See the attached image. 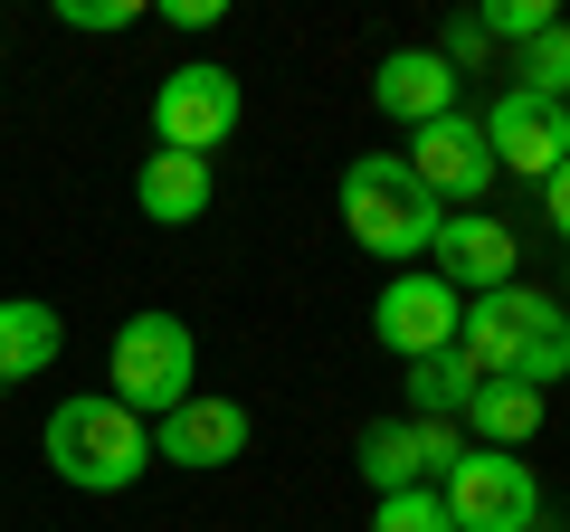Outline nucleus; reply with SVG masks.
Masks as SVG:
<instances>
[{
  "mask_svg": "<svg viewBox=\"0 0 570 532\" xmlns=\"http://www.w3.org/2000/svg\"><path fill=\"white\" fill-rule=\"evenodd\" d=\"M134 209H142L153 228H190V219L209 209V162H190V152H142Z\"/></svg>",
  "mask_w": 570,
  "mask_h": 532,
  "instance_id": "obj_14",
  "label": "nucleus"
},
{
  "mask_svg": "<svg viewBox=\"0 0 570 532\" xmlns=\"http://www.w3.org/2000/svg\"><path fill=\"white\" fill-rule=\"evenodd\" d=\"M371 532H456V523H448V504H438V485H409V494H381Z\"/></svg>",
  "mask_w": 570,
  "mask_h": 532,
  "instance_id": "obj_19",
  "label": "nucleus"
},
{
  "mask_svg": "<svg viewBox=\"0 0 570 532\" xmlns=\"http://www.w3.org/2000/svg\"><path fill=\"white\" fill-rule=\"evenodd\" d=\"M438 504H448L456 532H523L532 513H542V475H532L523 456L466 447V456L448 466V485H438Z\"/></svg>",
  "mask_w": 570,
  "mask_h": 532,
  "instance_id": "obj_5",
  "label": "nucleus"
},
{
  "mask_svg": "<svg viewBox=\"0 0 570 532\" xmlns=\"http://www.w3.org/2000/svg\"><path fill=\"white\" fill-rule=\"evenodd\" d=\"M513 266H523V228H504L494 209H448V219H438L428 276H448L456 295H494V286H513Z\"/></svg>",
  "mask_w": 570,
  "mask_h": 532,
  "instance_id": "obj_10",
  "label": "nucleus"
},
{
  "mask_svg": "<svg viewBox=\"0 0 570 532\" xmlns=\"http://www.w3.org/2000/svg\"><path fill=\"white\" fill-rule=\"evenodd\" d=\"M485 48H494V39L475 29V10H466V20H448V39H438V58H448L456 77H466V67H485Z\"/></svg>",
  "mask_w": 570,
  "mask_h": 532,
  "instance_id": "obj_22",
  "label": "nucleus"
},
{
  "mask_svg": "<svg viewBox=\"0 0 570 532\" xmlns=\"http://www.w3.org/2000/svg\"><path fill=\"white\" fill-rule=\"evenodd\" d=\"M105 400H124V410L153 428V418H171L190 400V381H200V343H190V324L181 314H163V305H142V314H124L115 324V352H105Z\"/></svg>",
  "mask_w": 570,
  "mask_h": 532,
  "instance_id": "obj_3",
  "label": "nucleus"
},
{
  "mask_svg": "<svg viewBox=\"0 0 570 532\" xmlns=\"http://www.w3.org/2000/svg\"><path fill=\"white\" fill-rule=\"evenodd\" d=\"M163 20H171V29H219V0H171Z\"/></svg>",
  "mask_w": 570,
  "mask_h": 532,
  "instance_id": "obj_24",
  "label": "nucleus"
},
{
  "mask_svg": "<svg viewBox=\"0 0 570 532\" xmlns=\"http://www.w3.org/2000/svg\"><path fill=\"white\" fill-rule=\"evenodd\" d=\"M400 162L419 171V190H428L438 209H485V190L504 181V171H494V152H485V124H475L466 105H456V115H438V124H419Z\"/></svg>",
  "mask_w": 570,
  "mask_h": 532,
  "instance_id": "obj_6",
  "label": "nucleus"
},
{
  "mask_svg": "<svg viewBox=\"0 0 570 532\" xmlns=\"http://www.w3.org/2000/svg\"><path fill=\"white\" fill-rule=\"evenodd\" d=\"M438 219H448V209L419 190V171H409L400 152H362V162H343V228L390 266V276L438 247Z\"/></svg>",
  "mask_w": 570,
  "mask_h": 532,
  "instance_id": "obj_2",
  "label": "nucleus"
},
{
  "mask_svg": "<svg viewBox=\"0 0 570 532\" xmlns=\"http://www.w3.org/2000/svg\"><path fill=\"white\" fill-rule=\"evenodd\" d=\"M153 456L163 466H228V456H247V400H219V390H190L171 418H153Z\"/></svg>",
  "mask_w": 570,
  "mask_h": 532,
  "instance_id": "obj_11",
  "label": "nucleus"
},
{
  "mask_svg": "<svg viewBox=\"0 0 570 532\" xmlns=\"http://www.w3.org/2000/svg\"><path fill=\"white\" fill-rule=\"evenodd\" d=\"M238 115H247V96L219 58H190L153 86V134H163V152H190V162H209L238 134Z\"/></svg>",
  "mask_w": 570,
  "mask_h": 532,
  "instance_id": "obj_4",
  "label": "nucleus"
},
{
  "mask_svg": "<svg viewBox=\"0 0 570 532\" xmlns=\"http://www.w3.org/2000/svg\"><path fill=\"white\" fill-rule=\"evenodd\" d=\"M371 105H381L390 124H438V115H456V67L438 58V48H390L381 58V77H371Z\"/></svg>",
  "mask_w": 570,
  "mask_h": 532,
  "instance_id": "obj_12",
  "label": "nucleus"
},
{
  "mask_svg": "<svg viewBox=\"0 0 570 532\" xmlns=\"http://www.w3.org/2000/svg\"><path fill=\"white\" fill-rule=\"evenodd\" d=\"M466 447H494V456H513V447H532V428H542V390H523V381H475V400H466Z\"/></svg>",
  "mask_w": 570,
  "mask_h": 532,
  "instance_id": "obj_16",
  "label": "nucleus"
},
{
  "mask_svg": "<svg viewBox=\"0 0 570 532\" xmlns=\"http://www.w3.org/2000/svg\"><path fill=\"white\" fill-rule=\"evenodd\" d=\"M58 20L67 29H134L142 0H58Z\"/></svg>",
  "mask_w": 570,
  "mask_h": 532,
  "instance_id": "obj_21",
  "label": "nucleus"
},
{
  "mask_svg": "<svg viewBox=\"0 0 570 532\" xmlns=\"http://www.w3.org/2000/svg\"><path fill=\"white\" fill-rule=\"evenodd\" d=\"M523 532H561V513H532V523H523Z\"/></svg>",
  "mask_w": 570,
  "mask_h": 532,
  "instance_id": "obj_25",
  "label": "nucleus"
},
{
  "mask_svg": "<svg viewBox=\"0 0 570 532\" xmlns=\"http://www.w3.org/2000/svg\"><path fill=\"white\" fill-rule=\"evenodd\" d=\"M513 305H523V352H513L504 381H523V390L551 400V381H570V314L551 305L542 286H513Z\"/></svg>",
  "mask_w": 570,
  "mask_h": 532,
  "instance_id": "obj_15",
  "label": "nucleus"
},
{
  "mask_svg": "<svg viewBox=\"0 0 570 532\" xmlns=\"http://www.w3.org/2000/svg\"><path fill=\"white\" fill-rule=\"evenodd\" d=\"M456 314H466V295L448 286V276H428V266H400L381 286V305H371V343L400 352V362H428V352L456 343Z\"/></svg>",
  "mask_w": 570,
  "mask_h": 532,
  "instance_id": "obj_7",
  "label": "nucleus"
},
{
  "mask_svg": "<svg viewBox=\"0 0 570 532\" xmlns=\"http://www.w3.org/2000/svg\"><path fill=\"white\" fill-rule=\"evenodd\" d=\"M561 314H570V286H561Z\"/></svg>",
  "mask_w": 570,
  "mask_h": 532,
  "instance_id": "obj_26",
  "label": "nucleus"
},
{
  "mask_svg": "<svg viewBox=\"0 0 570 532\" xmlns=\"http://www.w3.org/2000/svg\"><path fill=\"white\" fill-rule=\"evenodd\" d=\"M39 456L58 466V485H77V494H124V485H142V466H153V428H142L124 400L86 390V400H58V410H48Z\"/></svg>",
  "mask_w": 570,
  "mask_h": 532,
  "instance_id": "obj_1",
  "label": "nucleus"
},
{
  "mask_svg": "<svg viewBox=\"0 0 570 532\" xmlns=\"http://www.w3.org/2000/svg\"><path fill=\"white\" fill-rule=\"evenodd\" d=\"M466 400H475V362L456 343L409 362V418H466Z\"/></svg>",
  "mask_w": 570,
  "mask_h": 532,
  "instance_id": "obj_17",
  "label": "nucleus"
},
{
  "mask_svg": "<svg viewBox=\"0 0 570 532\" xmlns=\"http://www.w3.org/2000/svg\"><path fill=\"white\" fill-rule=\"evenodd\" d=\"M466 456V428L456 418H371L362 428V475L371 494H409V485H448V466Z\"/></svg>",
  "mask_w": 570,
  "mask_h": 532,
  "instance_id": "obj_8",
  "label": "nucleus"
},
{
  "mask_svg": "<svg viewBox=\"0 0 570 532\" xmlns=\"http://www.w3.org/2000/svg\"><path fill=\"white\" fill-rule=\"evenodd\" d=\"M542 219H551V238L570 247V162H561V171L542 181Z\"/></svg>",
  "mask_w": 570,
  "mask_h": 532,
  "instance_id": "obj_23",
  "label": "nucleus"
},
{
  "mask_svg": "<svg viewBox=\"0 0 570 532\" xmlns=\"http://www.w3.org/2000/svg\"><path fill=\"white\" fill-rule=\"evenodd\" d=\"M513 86H523V96H542V105H570V20H551L542 39L523 48V67H513Z\"/></svg>",
  "mask_w": 570,
  "mask_h": 532,
  "instance_id": "obj_18",
  "label": "nucleus"
},
{
  "mask_svg": "<svg viewBox=\"0 0 570 532\" xmlns=\"http://www.w3.org/2000/svg\"><path fill=\"white\" fill-rule=\"evenodd\" d=\"M551 20H561L551 0H485V10H475V29H485V39H513V48H532Z\"/></svg>",
  "mask_w": 570,
  "mask_h": 532,
  "instance_id": "obj_20",
  "label": "nucleus"
},
{
  "mask_svg": "<svg viewBox=\"0 0 570 532\" xmlns=\"http://www.w3.org/2000/svg\"><path fill=\"white\" fill-rule=\"evenodd\" d=\"M475 124H485V152H494V171L551 181V171L570 162V105H542V96H523V86H504V96H494Z\"/></svg>",
  "mask_w": 570,
  "mask_h": 532,
  "instance_id": "obj_9",
  "label": "nucleus"
},
{
  "mask_svg": "<svg viewBox=\"0 0 570 532\" xmlns=\"http://www.w3.org/2000/svg\"><path fill=\"white\" fill-rule=\"evenodd\" d=\"M58 352H67V314L58 305H39V295H0V381H10V390L39 381Z\"/></svg>",
  "mask_w": 570,
  "mask_h": 532,
  "instance_id": "obj_13",
  "label": "nucleus"
}]
</instances>
